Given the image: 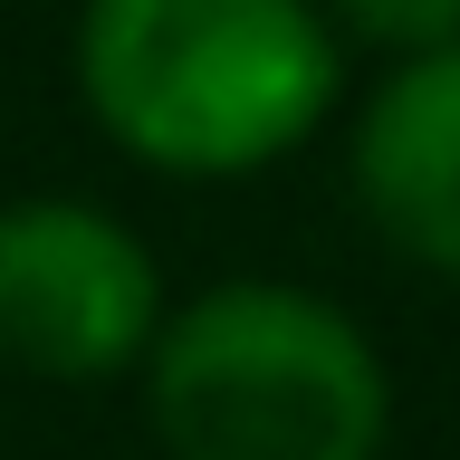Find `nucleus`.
<instances>
[{"instance_id":"3","label":"nucleus","mask_w":460,"mask_h":460,"mask_svg":"<svg viewBox=\"0 0 460 460\" xmlns=\"http://www.w3.org/2000/svg\"><path fill=\"white\" fill-rule=\"evenodd\" d=\"M164 259L86 192L0 201V365L29 384H125L164 336Z\"/></svg>"},{"instance_id":"2","label":"nucleus","mask_w":460,"mask_h":460,"mask_svg":"<svg viewBox=\"0 0 460 460\" xmlns=\"http://www.w3.org/2000/svg\"><path fill=\"white\" fill-rule=\"evenodd\" d=\"M164 460H384V345L307 279H211L135 365Z\"/></svg>"},{"instance_id":"5","label":"nucleus","mask_w":460,"mask_h":460,"mask_svg":"<svg viewBox=\"0 0 460 460\" xmlns=\"http://www.w3.org/2000/svg\"><path fill=\"white\" fill-rule=\"evenodd\" d=\"M316 20H326L336 49H365L384 67H402V58H431L460 39V0H316Z\"/></svg>"},{"instance_id":"4","label":"nucleus","mask_w":460,"mask_h":460,"mask_svg":"<svg viewBox=\"0 0 460 460\" xmlns=\"http://www.w3.org/2000/svg\"><path fill=\"white\" fill-rule=\"evenodd\" d=\"M345 192L402 269L460 279V39L374 77L345 125Z\"/></svg>"},{"instance_id":"1","label":"nucleus","mask_w":460,"mask_h":460,"mask_svg":"<svg viewBox=\"0 0 460 460\" xmlns=\"http://www.w3.org/2000/svg\"><path fill=\"white\" fill-rule=\"evenodd\" d=\"M77 106L172 182H250L326 135L345 49L316 0H77Z\"/></svg>"}]
</instances>
